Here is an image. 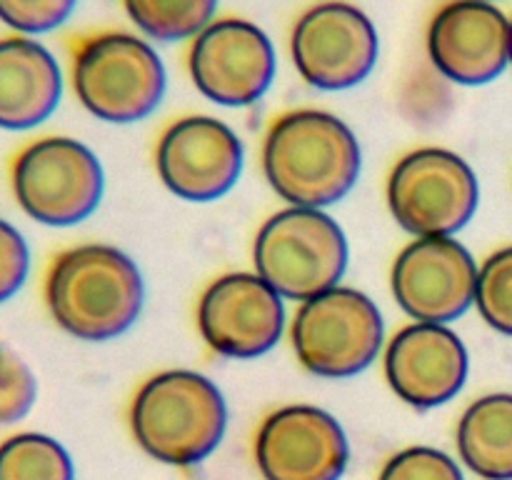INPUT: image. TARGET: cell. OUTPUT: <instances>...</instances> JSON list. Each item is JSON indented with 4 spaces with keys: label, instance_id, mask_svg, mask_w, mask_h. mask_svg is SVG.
Segmentation results:
<instances>
[{
    "label": "cell",
    "instance_id": "cell-1",
    "mask_svg": "<svg viewBox=\"0 0 512 480\" xmlns=\"http://www.w3.org/2000/svg\"><path fill=\"white\" fill-rule=\"evenodd\" d=\"M50 318L70 338L105 343L128 333L145 300L143 275L128 253L83 243L55 255L43 280Z\"/></svg>",
    "mask_w": 512,
    "mask_h": 480
},
{
    "label": "cell",
    "instance_id": "cell-2",
    "mask_svg": "<svg viewBox=\"0 0 512 480\" xmlns=\"http://www.w3.org/2000/svg\"><path fill=\"white\" fill-rule=\"evenodd\" d=\"M363 168L360 143L338 115L300 108L278 115L263 140V173L273 193L293 208L340 203Z\"/></svg>",
    "mask_w": 512,
    "mask_h": 480
},
{
    "label": "cell",
    "instance_id": "cell-3",
    "mask_svg": "<svg viewBox=\"0 0 512 480\" xmlns=\"http://www.w3.org/2000/svg\"><path fill=\"white\" fill-rule=\"evenodd\" d=\"M133 438L153 460L175 468L203 463L228 430V405L208 375L163 370L145 380L130 403Z\"/></svg>",
    "mask_w": 512,
    "mask_h": 480
},
{
    "label": "cell",
    "instance_id": "cell-4",
    "mask_svg": "<svg viewBox=\"0 0 512 480\" xmlns=\"http://www.w3.org/2000/svg\"><path fill=\"white\" fill-rule=\"evenodd\" d=\"M70 85L93 118L130 125L160 108L168 75L148 40L125 30H103L73 45Z\"/></svg>",
    "mask_w": 512,
    "mask_h": 480
},
{
    "label": "cell",
    "instance_id": "cell-5",
    "mask_svg": "<svg viewBox=\"0 0 512 480\" xmlns=\"http://www.w3.org/2000/svg\"><path fill=\"white\" fill-rule=\"evenodd\" d=\"M348 260L343 228L320 208L288 205L270 215L253 240L255 273L298 303L338 288Z\"/></svg>",
    "mask_w": 512,
    "mask_h": 480
},
{
    "label": "cell",
    "instance_id": "cell-6",
    "mask_svg": "<svg viewBox=\"0 0 512 480\" xmlns=\"http://www.w3.org/2000/svg\"><path fill=\"white\" fill-rule=\"evenodd\" d=\"M10 190L30 220L70 228L98 210L105 190L98 155L68 135H43L10 160Z\"/></svg>",
    "mask_w": 512,
    "mask_h": 480
},
{
    "label": "cell",
    "instance_id": "cell-7",
    "mask_svg": "<svg viewBox=\"0 0 512 480\" xmlns=\"http://www.w3.org/2000/svg\"><path fill=\"white\" fill-rule=\"evenodd\" d=\"M290 343L308 373L330 380L353 378L383 350V313L363 290L338 285L298 305Z\"/></svg>",
    "mask_w": 512,
    "mask_h": 480
},
{
    "label": "cell",
    "instance_id": "cell-8",
    "mask_svg": "<svg viewBox=\"0 0 512 480\" xmlns=\"http://www.w3.org/2000/svg\"><path fill=\"white\" fill-rule=\"evenodd\" d=\"M480 185L468 160L448 148L405 153L388 175V208L415 238H453L473 220Z\"/></svg>",
    "mask_w": 512,
    "mask_h": 480
},
{
    "label": "cell",
    "instance_id": "cell-9",
    "mask_svg": "<svg viewBox=\"0 0 512 480\" xmlns=\"http://www.w3.org/2000/svg\"><path fill=\"white\" fill-rule=\"evenodd\" d=\"M380 38L373 20L345 0H320L290 30V58L300 78L318 90H348L378 65Z\"/></svg>",
    "mask_w": 512,
    "mask_h": 480
},
{
    "label": "cell",
    "instance_id": "cell-10",
    "mask_svg": "<svg viewBox=\"0 0 512 480\" xmlns=\"http://www.w3.org/2000/svg\"><path fill=\"white\" fill-rule=\"evenodd\" d=\"M278 70L273 40L245 18H215L188 48V73L203 98L248 108L270 90Z\"/></svg>",
    "mask_w": 512,
    "mask_h": 480
},
{
    "label": "cell",
    "instance_id": "cell-11",
    "mask_svg": "<svg viewBox=\"0 0 512 480\" xmlns=\"http://www.w3.org/2000/svg\"><path fill=\"white\" fill-rule=\"evenodd\" d=\"M240 135L213 115L173 120L155 145V170L180 200L210 203L235 188L243 173Z\"/></svg>",
    "mask_w": 512,
    "mask_h": 480
},
{
    "label": "cell",
    "instance_id": "cell-12",
    "mask_svg": "<svg viewBox=\"0 0 512 480\" xmlns=\"http://www.w3.org/2000/svg\"><path fill=\"white\" fill-rule=\"evenodd\" d=\"M478 263L455 238H415L395 255L390 290L415 323L448 325L475 305Z\"/></svg>",
    "mask_w": 512,
    "mask_h": 480
},
{
    "label": "cell",
    "instance_id": "cell-13",
    "mask_svg": "<svg viewBox=\"0 0 512 480\" xmlns=\"http://www.w3.org/2000/svg\"><path fill=\"white\" fill-rule=\"evenodd\" d=\"M198 330L223 358L253 360L270 353L285 333V298L258 273H225L198 300Z\"/></svg>",
    "mask_w": 512,
    "mask_h": 480
},
{
    "label": "cell",
    "instance_id": "cell-14",
    "mask_svg": "<svg viewBox=\"0 0 512 480\" xmlns=\"http://www.w3.org/2000/svg\"><path fill=\"white\" fill-rule=\"evenodd\" d=\"M253 453L265 480H340L350 445L335 415L298 403L265 415Z\"/></svg>",
    "mask_w": 512,
    "mask_h": 480
},
{
    "label": "cell",
    "instance_id": "cell-15",
    "mask_svg": "<svg viewBox=\"0 0 512 480\" xmlns=\"http://www.w3.org/2000/svg\"><path fill=\"white\" fill-rule=\"evenodd\" d=\"M425 48L448 83H493L510 65V18L493 3L450 0L430 18Z\"/></svg>",
    "mask_w": 512,
    "mask_h": 480
},
{
    "label": "cell",
    "instance_id": "cell-16",
    "mask_svg": "<svg viewBox=\"0 0 512 480\" xmlns=\"http://www.w3.org/2000/svg\"><path fill=\"white\" fill-rule=\"evenodd\" d=\"M390 390L410 408L430 410L463 390L470 355L455 330L438 323H410L390 338L383 358Z\"/></svg>",
    "mask_w": 512,
    "mask_h": 480
},
{
    "label": "cell",
    "instance_id": "cell-17",
    "mask_svg": "<svg viewBox=\"0 0 512 480\" xmlns=\"http://www.w3.org/2000/svg\"><path fill=\"white\" fill-rule=\"evenodd\" d=\"M63 98V70L40 40L0 35V128L43 125Z\"/></svg>",
    "mask_w": 512,
    "mask_h": 480
},
{
    "label": "cell",
    "instance_id": "cell-18",
    "mask_svg": "<svg viewBox=\"0 0 512 480\" xmlns=\"http://www.w3.org/2000/svg\"><path fill=\"white\" fill-rule=\"evenodd\" d=\"M460 460L483 480H512V393L473 400L458 420Z\"/></svg>",
    "mask_w": 512,
    "mask_h": 480
},
{
    "label": "cell",
    "instance_id": "cell-19",
    "mask_svg": "<svg viewBox=\"0 0 512 480\" xmlns=\"http://www.w3.org/2000/svg\"><path fill=\"white\" fill-rule=\"evenodd\" d=\"M218 3L220 0H123V8L150 40L183 43L213 23Z\"/></svg>",
    "mask_w": 512,
    "mask_h": 480
},
{
    "label": "cell",
    "instance_id": "cell-20",
    "mask_svg": "<svg viewBox=\"0 0 512 480\" xmlns=\"http://www.w3.org/2000/svg\"><path fill=\"white\" fill-rule=\"evenodd\" d=\"M0 480H75V465L53 435L25 430L0 440Z\"/></svg>",
    "mask_w": 512,
    "mask_h": 480
},
{
    "label": "cell",
    "instance_id": "cell-21",
    "mask_svg": "<svg viewBox=\"0 0 512 480\" xmlns=\"http://www.w3.org/2000/svg\"><path fill=\"white\" fill-rule=\"evenodd\" d=\"M475 305L490 328L512 338V245L495 250L483 260Z\"/></svg>",
    "mask_w": 512,
    "mask_h": 480
},
{
    "label": "cell",
    "instance_id": "cell-22",
    "mask_svg": "<svg viewBox=\"0 0 512 480\" xmlns=\"http://www.w3.org/2000/svg\"><path fill=\"white\" fill-rule=\"evenodd\" d=\"M38 400V380L33 368L0 340V428L15 425L33 410Z\"/></svg>",
    "mask_w": 512,
    "mask_h": 480
},
{
    "label": "cell",
    "instance_id": "cell-23",
    "mask_svg": "<svg viewBox=\"0 0 512 480\" xmlns=\"http://www.w3.org/2000/svg\"><path fill=\"white\" fill-rule=\"evenodd\" d=\"M78 0H0V23L18 35L53 33L70 20Z\"/></svg>",
    "mask_w": 512,
    "mask_h": 480
},
{
    "label": "cell",
    "instance_id": "cell-24",
    "mask_svg": "<svg viewBox=\"0 0 512 480\" xmlns=\"http://www.w3.org/2000/svg\"><path fill=\"white\" fill-rule=\"evenodd\" d=\"M430 63V60H428ZM400 105L413 123H438L450 105L448 80L430 65L408 75L400 90Z\"/></svg>",
    "mask_w": 512,
    "mask_h": 480
},
{
    "label": "cell",
    "instance_id": "cell-25",
    "mask_svg": "<svg viewBox=\"0 0 512 480\" xmlns=\"http://www.w3.org/2000/svg\"><path fill=\"white\" fill-rule=\"evenodd\" d=\"M378 480H465L460 465L448 453L415 445L395 453L380 470Z\"/></svg>",
    "mask_w": 512,
    "mask_h": 480
},
{
    "label": "cell",
    "instance_id": "cell-26",
    "mask_svg": "<svg viewBox=\"0 0 512 480\" xmlns=\"http://www.w3.org/2000/svg\"><path fill=\"white\" fill-rule=\"evenodd\" d=\"M30 273V248L13 223L0 218V305L20 293Z\"/></svg>",
    "mask_w": 512,
    "mask_h": 480
},
{
    "label": "cell",
    "instance_id": "cell-27",
    "mask_svg": "<svg viewBox=\"0 0 512 480\" xmlns=\"http://www.w3.org/2000/svg\"><path fill=\"white\" fill-rule=\"evenodd\" d=\"M510 65H512V18H510Z\"/></svg>",
    "mask_w": 512,
    "mask_h": 480
},
{
    "label": "cell",
    "instance_id": "cell-28",
    "mask_svg": "<svg viewBox=\"0 0 512 480\" xmlns=\"http://www.w3.org/2000/svg\"><path fill=\"white\" fill-rule=\"evenodd\" d=\"M483 3H493V0H483Z\"/></svg>",
    "mask_w": 512,
    "mask_h": 480
}]
</instances>
